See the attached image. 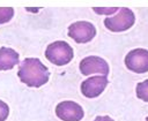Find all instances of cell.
Masks as SVG:
<instances>
[{
  "instance_id": "obj_1",
  "label": "cell",
  "mask_w": 148,
  "mask_h": 121,
  "mask_svg": "<svg viewBox=\"0 0 148 121\" xmlns=\"http://www.w3.org/2000/svg\"><path fill=\"white\" fill-rule=\"evenodd\" d=\"M17 76L25 85L30 88H39L47 83L50 71L39 59L27 58L20 63Z\"/></svg>"
},
{
  "instance_id": "obj_2",
  "label": "cell",
  "mask_w": 148,
  "mask_h": 121,
  "mask_svg": "<svg viewBox=\"0 0 148 121\" xmlns=\"http://www.w3.org/2000/svg\"><path fill=\"white\" fill-rule=\"evenodd\" d=\"M74 52L72 46L64 41L57 40L51 43L45 50V58L56 66H65L72 61Z\"/></svg>"
},
{
  "instance_id": "obj_3",
  "label": "cell",
  "mask_w": 148,
  "mask_h": 121,
  "mask_svg": "<svg viewBox=\"0 0 148 121\" xmlns=\"http://www.w3.org/2000/svg\"><path fill=\"white\" fill-rule=\"evenodd\" d=\"M135 22L134 13L126 7L119 8V12L113 17H106L104 20V25L108 30L112 32H121L128 30Z\"/></svg>"
},
{
  "instance_id": "obj_4",
  "label": "cell",
  "mask_w": 148,
  "mask_h": 121,
  "mask_svg": "<svg viewBox=\"0 0 148 121\" xmlns=\"http://www.w3.org/2000/svg\"><path fill=\"white\" fill-rule=\"evenodd\" d=\"M68 36L79 44L90 41L96 36V28L92 23L87 21L74 22L68 27Z\"/></svg>"
},
{
  "instance_id": "obj_5",
  "label": "cell",
  "mask_w": 148,
  "mask_h": 121,
  "mask_svg": "<svg viewBox=\"0 0 148 121\" xmlns=\"http://www.w3.org/2000/svg\"><path fill=\"white\" fill-rule=\"evenodd\" d=\"M125 66L128 70L142 74L148 71V51L145 48H134L125 56Z\"/></svg>"
},
{
  "instance_id": "obj_6",
  "label": "cell",
  "mask_w": 148,
  "mask_h": 121,
  "mask_svg": "<svg viewBox=\"0 0 148 121\" xmlns=\"http://www.w3.org/2000/svg\"><path fill=\"white\" fill-rule=\"evenodd\" d=\"M80 71L84 76H89L91 74H102L103 76H106L109 74V65L108 62L95 55H90L87 58H83L79 65Z\"/></svg>"
},
{
  "instance_id": "obj_7",
  "label": "cell",
  "mask_w": 148,
  "mask_h": 121,
  "mask_svg": "<svg viewBox=\"0 0 148 121\" xmlns=\"http://www.w3.org/2000/svg\"><path fill=\"white\" fill-rule=\"evenodd\" d=\"M56 114L62 121H80L82 120L84 112L77 103L72 100H65L57 105Z\"/></svg>"
},
{
  "instance_id": "obj_8",
  "label": "cell",
  "mask_w": 148,
  "mask_h": 121,
  "mask_svg": "<svg viewBox=\"0 0 148 121\" xmlns=\"http://www.w3.org/2000/svg\"><path fill=\"white\" fill-rule=\"evenodd\" d=\"M108 85L106 76H90L81 83V92L87 98L98 97Z\"/></svg>"
},
{
  "instance_id": "obj_9",
  "label": "cell",
  "mask_w": 148,
  "mask_h": 121,
  "mask_svg": "<svg viewBox=\"0 0 148 121\" xmlns=\"http://www.w3.org/2000/svg\"><path fill=\"white\" fill-rule=\"evenodd\" d=\"M20 62L18 53L9 47L0 48V70H10Z\"/></svg>"
},
{
  "instance_id": "obj_10",
  "label": "cell",
  "mask_w": 148,
  "mask_h": 121,
  "mask_svg": "<svg viewBox=\"0 0 148 121\" xmlns=\"http://www.w3.org/2000/svg\"><path fill=\"white\" fill-rule=\"evenodd\" d=\"M136 97L146 103H148V80H145L136 85Z\"/></svg>"
},
{
  "instance_id": "obj_11",
  "label": "cell",
  "mask_w": 148,
  "mask_h": 121,
  "mask_svg": "<svg viewBox=\"0 0 148 121\" xmlns=\"http://www.w3.org/2000/svg\"><path fill=\"white\" fill-rule=\"evenodd\" d=\"M14 16V9L12 7H0V24L9 22Z\"/></svg>"
},
{
  "instance_id": "obj_12",
  "label": "cell",
  "mask_w": 148,
  "mask_h": 121,
  "mask_svg": "<svg viewBox=\"0 0 148 121\" xmlns=\"http://www.w3.org/2000/svg\"><path fill=\"white\" fill-rule=\"evenodd\" d=\"M8 114H9L8 105L5 101L0 100V121H5L8 118Z\"/></svg>"
},
{
  "instance_id": "obj_13",
  "label": "cell",
  "mask_w": 148,
  "mask_h": 121,
  "mask_svg": "<svg viewBox=\"0 0 148 121\" xmlns=\"http://www.w3.org/2000/svg\"><path fill=\"white\" fill-rule=\"evenodd\" d=\"M92 10H95V13L97 14H105V15H110L116 13L117 10H119V8L117 7H110V8H101V7H94Z\"/></svg>"
},
{
  "instance_id": "obj_14",
  "label": "cell",
  "mask_w": 148,
  "mask_h": 121,
  "mask_svg": "<svg viewBox=\"0 0 148 121\" xmlns=\"http://www.w3.org/2000/svg\"><path fill=\"white\" fill-rule=\"evenodd\" d=\"M94 121H113V119H111V118L108 116V115H104V116L99 115V116H96Z\"/></svg>"
},
{
  "instance_id": "obj_15",
  "label": "cell",
  "mask_w": 148,
  "mask_h": 121,
  "mask_svg": "<svg viewBox=\"0 0 148 121\" xmlns=\"http://www.w3.org/2000/svg\"><path fill=\"white\" fill-rule=\"evenodd\" d=\"M146 121H148V116H147V118H146Z\"/></svg>"
}]
</instances>
